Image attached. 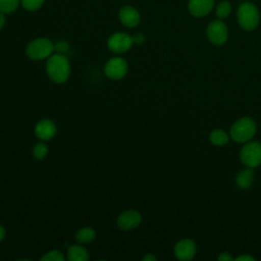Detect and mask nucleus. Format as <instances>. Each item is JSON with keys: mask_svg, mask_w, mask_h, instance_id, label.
<instances>
[{"mask_svg": "<svg viewBox=\"0 0 261 261\" xmlns=\"http://www.w3.org/2000/svg\"><path fill=\"white\" fill-rule=\"evenodd\" d=\"M230 11H231V7H230L229 2L228 1H222L217 5L216 15L219 18H225L229 15Z\"/></svg>", "mask_w": 261, "mask_h": 261, "instance_id": "obj_21", "label": "nucleus"}, {"mask_svg": "<svg viewBox=\"0 0 261 261\" xmlns=\"http://www.w3.org/2000/svg\"><path fill=\"white\" fill-rule=\"evenodd\" d=\"M56 124L51 119H42L34 127V134L40 141H49L56 135Z\"/></svg>", "mask_w": 261, "mask_h": 261, "instance_id": "obj_10", "label": "nucleus"}, {"mask_svg": "<svg viewBox=\"0 0 261 261\" xmlns=\"http://www.w3.org/2000/svg\"><path fill=\"white\" fill-rule=\"evenodd\" d=\"M218 260H221V261H231L232 260V257L226 253V252H223L221 253L219 256H218Z\"/></svg>", "mask_w": 261, "mask_h": 261, "instance_id": "obj_25", "label": "nucleus"}, {"mask_svg": "<svg viewBox=\"0 0 261 261\" xmlns=\"http://www.w3.org/2000/svg\"><path fill=\"white\" fill-rule=\"evenodd\" d=\"M127 69L128 65L124 58L112 57L105 63L104 73L111 81H119L126 75Z\"/></svg>", "mask_w": 261, "mask_h": 261, "instance_id": "obj_6", "label": "nucleus"}, {"mask_svg": "<svg viewBox=\"0 0 261 261\" xmlns=\"http://www.w3.org/2000/svg\"><path fill=\"white\" fill-rule=\"evenodd\" d=\"M5 21H6V18L4 13L0 11V30H2V28L5 25Z\"/></svg>", "mask_w": 261, "mask_h": 261, "instance_id": "obj_28", "label": "nucleus"}, {"mask_svg": "<svg viewBox=\"0 0 261 261\" xmlns=\"http://www.w3.org/2000/svg\"><path fill=\"white\" fill-rule=\"evenodd\" d=\"M95 238H96V230L90 226H84L80 228L74 236V239L79 244L91 243L92 241H94Z\"/></svg>", "mask_w": 261, "mask_h": 261, "instance_id": "obj_15", "label": "nucleus"}, {"mask_svg": "<svg viewBox=\"0 0 261 261\" xmlns=\"http://www.w3.org/2000/svg\"><path fill=\"white\" fill-rule=\"evenodd\" d=\"M142 221V215L139 211L129 209L121 212L116 220L118 227L122 230H132L139 226Z\"/></svg>", "mask_w": 261, "mask_h": 261, "instance_id": "obj_9", "label": "nucleus"}, {"mask_svg": "<svg viewBox=\"0 0 261 261\" xmlns=\"http://www.w3.org/2000/svg\"><path fill=\"white\" fill-rule=\"evenodd\" d=\"M144 261H156L157 258L155 257V255H153L152 253H148L143 257Z\"/></svg>", "mask_w": 261, "mask_h": 261, "instance_id": "obj_26", "label": "nucleus"}, {"mask_svg": "<svg viewBox=\"0 0 261 261\" xmlns=\"http://www.w3.org/2000/svg\"><path fill=\"white\" fill-rule=\"evenodd\" d=\"M174 255L178 260H191L196 255V245L190 239H182L174 246Z\"/></svg>", "mask_w": 261, "mask_h": 261, "instance_id": "obj_11", "label": "nucleus"}, {"mask_svg": "<svg viewBox=\"0 0 261 261\" xmlns=\"http://www.w3.org/2000/svg\"><path fill=\"white\" fill-rule=\"evenodd\" d=\"M214 0H190L189 11L196 17L207 15L213 8Z\"/></svg>", "mask_w": 261, "mask_h": 261, "instance_id": "obj_13", "label": "nucleus"}, {"mask_svg": "<svg viewBox=\"0 0 261 261\" xmlns=\"http://www.w3.org/2000/svg\"><path fill=\"white\" fill-rule=\"evenodd\" d=\"M19 5V0H0V11L3 13L13 12Z\"/></svg>", "mask_w": 261, "mask_h": 261, "instance_id": "obj_19", "label": "nucleus"}, {"mask_svg": "<svg viewBox=\"0 0 261 261\" xmlns=\"http://www.w3.org/2000/svg\"><path fill=\"white\" fill-rule=\"evenodd\" d=\"M207 37L214 45H222L226 42L228 32L225 23L221 20H213L207 28Z\"/></svg>", "mask_w": 261, "mask_h": 261, "instance_id": "obj_8", "label": "nucleus"}, {"mask_svg": "<svg viewBox=\"0 0 261 261\" xmlns=\"http://www.w3.org/2000/svg\"><path fill=\"white\" fill-rule=\"evenodd\" d=\"M45 68L48 77L56 84H63L69 79L70 63L65 54H52L47 58Z\"/></svg>", "mask_w": 261, "mask_h": 261, "instance_id": "obj_1", "label": "nucleus"}, {"mask_svg": "<svg viewBox=\"0 0 261 261\" xmlns=\"http://www.w3.org/2000/svg\"><path fill=\"white\" fill-rule=\"evenodd\" d=\"M66 258L69 261H88L90 256L88 250L82 245H71L66 253Z\"/></svg>", "mask_w": 261, "mask_h": 261, "instance_id": "obj_14", "label": "nucleus"}, {"mask_svg": "<svg viewBox=\"0 0 261 261\" xmlns=\"http://www.w3.org/2000/svg\"><path fill=\"white\" fill-rule=\"evenodd\" d=\"M48 146L47 144L45 143V141H41V142H38L34 145L33 147V157L36 159V160H43L46 158V156L48 155Z\"/></svg>", "mask_w": 261, "mask_h": 261, "instance_id": "obj_18", "label": "nucleus"}, {"mask_svg": "<svg viewBox=\"0 0 261 261\" xmlns=\"http://www.w3.org/2000/svg\"><path fill=\"white\" fill-rule=\"evenodd\" d=\"M209 140L215 146H223L228 142V136L223 129H214L210 134Z\"/></svg>", "mask_w": 261, "mask_h": 261, "instance_id": "obj_17", "label": "nucleus"}, {"mask_svg": "<svg viewBox=\"0 0 261 261\" xmlns=\"http://www.w3.org/2000/svg\"><path fill=\"white\" fill-rule=\"evenodd\" d=\"M256 123L250 117L238 119L230 127V137L238 143L249 142L256 134Z\"/></svg>", "mask_w": 261, "mask_h": 261, "instance_id": "obj_2", "label": "nucleus"}, {"mask_svg": "<svg viewBox=\"0 0 261 261\" xmlns=\"http://www.w3.org/2000/svg\"><path fill=\"white\" fill-rule=\"evenodd\" d=\"M5 234H6V230H5L4 226L0 224V242H1V241L4 239Z\"/></svg>", "mask_w": 261, "mask_h": 261, "instance_id": "obj_29", "label": "nucleus"}, {"mask_svg": "<svg viewBox=\"0 0 261 261\" xmlns=\"http://www.w3.org/2000/svg\"><path fill=\"white\" fill-rule=\"evenodd\" d=\"M118 17L120 22L126 28H135L140 22V13L132 6H123L118 12Z\"/></svg>", "mask_w": 261, "mask_h": 261, "instance_id": "obj_12", "label": "nucleus"}, {"mask_svg": "<svg viewBox=\"0 0 261 261\" xmlns=\"http://www.w3.org/2000/svg\"><path fill=\"white\" fill-rule=\"evenodd\" d=\"M54 44L47 38H37L31 41L27 48V56L35 61H40L47 59L53 54Z\"/></svg>", "mask_w": 261, "mask_h": 261, "instance_id": "obj_3", "label": "nucleus"}, {"mask_svg": "<svg viewBox=\"0 0 261 261\" xmlns=\"http://www.w3.org/2000/svg\"><path fill=\"white\" fill-rule=\"evenodd\" d=\"M236 182L241 189H248L253 182V171L252 168L247 167L246 169L241 170L237 177H236Z\"/></svg>", "mask_w": 261, "mask_h": 261, "instance_id": "obj_16", "label": "nucleus"}, {"mask_svg": "<svg viewBox=\"0 0 261 261\" xmlns=\"http://www.w3.org/2000/svg\"><path fill=\"white\" fill-rule=\"evenodd\" d=\"M41 261H64L65 257L59 250H51L44 254L41 259Z\"/></svg>", "mask_w": 261, "mask_h": 261, "instance_id": "obj_20", "label": "nucleus"}, {"mask_svg": "<svg viewBox=\"0 0 261 261\" xmlns=\"http://www.w3.org/2000/svg\"><path fill=\"white\" fill-rule=\"evenodd\" d=\"M240 158L242 163L249 167L255 168L261 164V143L248 142L241 149Z\"/></svg>", "mask_w": 261, "mask_h": 261, "instance_id": "obj_5", "label": "nucleus"}, {"mask_svg": "<svg viewBox=\"0 0 261 261\" xmlns=\"http://www.w3.org/2000/svg\"><path fill=\"white\" fill-rule=\"evenodd\" d=\"M132 38H133V42L135 44H142L144 42V40H145V37H144L143 34H136Z\"/></svg>", "mask_w": 261, "mask_h": 261, "instance_id": "obj_24", "label": "nucleus"}, {"mask_svg": "<svg viewBox=\"0 0 261 261\" xmlns=\"http://www.w3.org/2000/svg\"><path fill=\"white\" fill-rule=\"evenodd\" d=\"M45 0H21L22 7L28 11H34L39 9Z\"/></svg>", "mask_w": 261, "mask_h": 261, "instance_id": "obj_22", "label": "nucleus"}, {"mask_svg": "<svg viewBox=\"0 0 261 261\" xmlns=\"http://www.w3.org/2000/svg\"><path fill=\"white\" fill-rule=\"evenodd\" d=\"M237 260H241V261H254V257L250 256V255H241L239 257H237Z\"/></svg>", "mask_w": 261, "mask_h": 261, "instance_id": "obj_27", "label": "nucleus"}, {"mask_svg": "<svg viewBox=\"0 0 261 261\" xmlns=\"http://www.w3.org/2000/svg\"><path fill=\"white\" fill-rule=\"evenodd\" d=\"M237 17L240 25L246 31H253L256 29L260 19L257 7L249 2L240 5L237 12Z\"/></svg>", "mask_w": 261, "mask_h": 261, "instance_id": "obj_4", "label": "nucleus"}, {"mask_svg": "<svg viewBox=\"0 0 261 261\" xmlns=\"http://www.w3.org/2000/svg\"><path fill=\"white\" fill-rule=\"evenodd\" d=\"M133 38L122 32L111 35L107 40V47L113 53H124L127 52L133 46Z\"/></svg>", "mask_w": 261, "mask_h": 261, "instance_id": "obj_7", "label": "nucleus"}, {"mask_svg": "<svg viewBox=\"0 0 261 261\" xmlns=\"http://www.w3.org/2000/svg\"><path fill=\"white\" fill-rule=\"evenodd\" d=\"M69 49V45L66 41H58L54 44V51L59 54H65Z\"/></svg>", "mask_w": 261, "mask_h": 261, "instance_id": "obj_23", "label": "nucleus"}]
</instances>
